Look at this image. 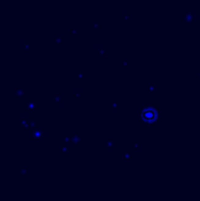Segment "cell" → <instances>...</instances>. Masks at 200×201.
Wrapping results in <instances>:
<instances>
[{
  "mask_svg": "<svg viewBox=\"0 0 200 201\" xmlns=\"http://www.w3.org/2000/svg\"><path fill=\"white\" fill-rule=\"evenodd\" d=\"M157 115H158V113L154 111V110H152V108H146V110H144L143 114H141L143 120H144L145 122H153V121H155Z\"/></svg>",
  "mask_w": 200,
  "mask_h": 201,
  "instance_id": "1",
  "label": "cell"
}]
</instances>
